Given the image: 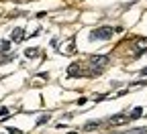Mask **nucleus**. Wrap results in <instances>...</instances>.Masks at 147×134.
Instances as JSON below:
<instances>
[{
	"mask_svg": "<svg viewBox=\"0 0 147 134\" xmlns=\"http://www.w3.org/2000/svg\"><path fill=\"white\" fill-rule=\"evenodd\" d=\"M108 57L106 55H94V57H90V71H88V75H100L102 71H104V67L108 65Z\"/></svg>",
	"mask_w": 147,
	"mask_h": 134,
	"instance_id": "1",
	"label": "nucleus"
},
{
	"mask_svg": "<svg viewBox=\"0 0 147 134\" xmlns=\"http://www.w3.org/2000/svg\"><path fill=\"white\" fill-rule=\"evenodd\" d=\"M113 33H115V29H110V27H100V29H94L90 33V39L92 41H106V39H110L113 37Z\"/></svg>",
	"mask_w": 147,
	"mask_h": 134,
	"instance_id": "2",
	"label": "nucleus"
},
{
	"mask_svg": "<svg viewBox=\"0 0 147 134\" xmlns=\"http://www.w3.org/2000/svg\"><path fill=\"white\" fill-rule=\"evenodd\" d=\"M129 120V114L127 112H121V114H115V116H110L108 118V124H113V126H121V124H127Z\"/></svg>",
	"mask_w": 147,
	"mask_h": 134,
	"instance_id": "3",
	"label": "nucleus"
},
{
	"mask_svg": "<svg viewBox=\"0 0 147 134\" xmlns=\"http://www.w3.org/2000/svg\"><path fill=\"white\" fill-rule=\"evenodd\" d=\"M23 39H25V29H23V27H16V29H12L10 43H21Z\"/></svg>",
	"mask_w": 147,
	"mask_h": 134,
	"instance_id": "4",
	"label": "nucleus"
},
{
	"mask_svg": "<svg viewBox=\"0 0 147 134\" xmlns=\"http://www.w3.org/2000/svg\"><path fill=\"white\" fill-rule=\"evenodd\" d=\"M67 75H69V77H80V75H82L80 63H71V65L67 67Z\"/></svg>",
	"mask_w": 147,
	"mask_h": 134,
	"instance_id": "5",
	"label": "nucleus"
},
{
	"mask_svg": "<svg viewBox=\"0 0 147 134\" xmlns=\"http://www.w3.org/2000/svg\"><path fill=\"white\" fill-rule=\"evenodd\" d=\"M143 51H147V39H139L135 45V55H141Z\"/></svg>",
	"mask_w": 147,
	"mask_h": 134,
	"instance_id": "6",
	"label": "nucleus"
},
{
	"mask_svg": "<svg viewBox=\"0 0 147 134\" xmlns=\"http://www.w3.org/2000/svg\"><path fill=\"white\" fill-rule=\"evenodd\" d=\"M141 116H143V108H141V106L133 108V112L129 114V118H131V120H137V118H141Z\"/></svg>",
	"mask_w": 147,
	"mask_h": 134,
	"instance_id": "7",
	"label": "nucleus"
},
{
	"mask_svg": "<svg viewBox=\"0 0 147 134\" xmlns=\"http://www.w3.org/2000/svg\"><path fill=\"white\" fill-rule=\"evenodd\" d=\"M10 47H12L10 41H0V55H6L10 51Z\"/></svg>",
	"mask_w": 147,
	"mask_h": 134,
	"instance_id": "8",
	"label": "nucleus"
},
{
	"mask_svg": "<svg viewBox=\"0 0 147 134\" xmlns=\"http://www.w3.org/2000/svg\"><path fill=\"white\" fill-rule=\"evenodd\" d=\"M98 126H100L98 120H92V122H86V124H84V130H86V132H92V130H96Z\"/></svg>",
	"mask_w": 147,
	"mask_h": 134,
	"instance_id": "9",
	"label": "nucleus"
},
{
	"mask_svg": "<svg viewBox=\"0 0 147 134\" xmlns=\"http://www.w3.org/2000/svg\"><path fill=\"white\" fill-rule=\"evenodd\" d=\"M37 55H39V49H37V47H31V49L25 51V57H29V59H35Z\"/></svg>",
	"mask_w": 147,
	"mask_h": 134,
	"instance_id": "10",
	"label": "nucleus"
},
{
	"mask_svg": "<svg viewBox=\"0 0 147 134\" xmlns=\"http://www.w3.org/2000/svg\"><path fill=\"white\" fill-rule=\"evenodd\" d=\"M49 122V114H45V116H41L39 120H37V126H43V124H47Z\"/></svg>",
	"mask_w": 147,
	"mask_h": 134,
	"instance_id": "11",
	"label": "nucleus"
},
{
	"mask_svg": "<svg viewBox=\"0 0 147 134\" xmlns=\"http://www.w3.org/2000/svg\"><path fill=\"white\" fill-rule=\"evenodd\" d=\"M8 114H10V110H8V108H0V118H6Z\"/></svg>",
	"mask_w": 147,
	"mask_h": 134,
	"instance_id": "12",
	"label": "nucleus"
},
{
	"mask_svg": "<svg viewBox=\"0 0 147 134\" xmlns=\"http://www.w3.org/2000/svg\"><path fill=\"white\" fill-rule=\"evenodd\" d=\"M8 132H10V134H21V130H16V128H12V126H8Z\"/></svg>",
	"mask_w": 147,
	"mask_h": 134,
	"instance_id": "13",
	"label": "nucleus"
},
{
	"mask_svg": "<svg viewBox=\"0 0 147 134\" xmlns=\"http://www.w3.org/2000/svg\"><path fill=\"white\" fill-rule=\"evenodd\" d=\"M141 75H147V67H145V69H141Z\"/></svg>",
	"mask_w": 147,
	"mask_h": 134,
	"instance_id": "14",
	"label": "nucleus"
},
{
	"mask_svg": "<svg viewBox=\"0 0 147 134\" xmlns=\"http://www.w3.org/2000/svg\"><path fill=\"white\" fill-rule=\"evenodd\" d=\"M67 134H78V132H67Z\"/></svg>",
	"mask_w": 147,
	"mask_h": 134,
	"instance_id": "15",
	"label": "nucleus"
}]
</instances>
